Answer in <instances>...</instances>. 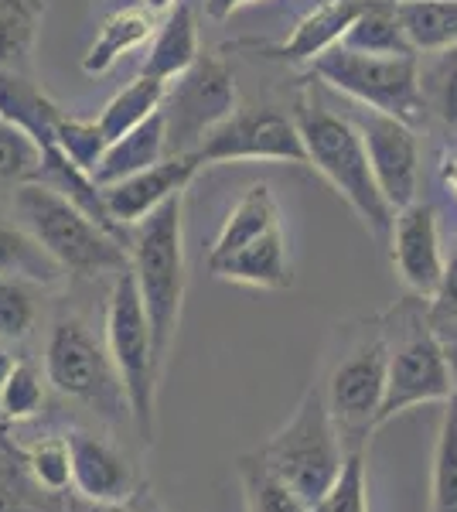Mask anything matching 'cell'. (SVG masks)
Listing matches in <instances>:
<instances>
[{
  "mask_svg": "<svg viewBox=\"0 0 457 512\" xmlns=\"http://www.w3.org/2000/svg\"><path fill=\"white\" fill-rule=\"evenodd\" d=\"M396 4H406V0H396Z\"/></svg>",
  "mask_w": 457,
  "mask_h": 512,
  "instance_id": "46",
  "label": "cell"
},
{
  "mask_svg": "<svg viewBox=\"0 0 457 512\" xmlns=\"http://www.w3.org/2000/svg\"><path fill=\"white\" fill-rule=\"evenodd\" d=\"M31 478L41 485L45 492H65L72 489V451H69V437H48V441H38L35 448L24 458Z\"/></svg>",
  "mask_w": 457,
  "mask_h": 512,
  "instance_id": "34",
  "label": "cell"
},
{
  "mask_svg": "<svg viewBox=\"0 0 457 512\" xmlns=\"http://www.w3.org/2000/svg\"><path fill=\"white\" fill-rule=\"evenodd\" d=\"M14 366H18V359H14V355L7 352V349H0V390H4V383L11 379Z\"/></svg>",
  "mask_w": 457,
  "mask_h": 512,
  "instance_id": "42",
  "label": "cell"
},
{
  "mask_svg": "<svg viewBox=\"0 0 457 512\" xmlns=\"http://www.w3.org/2000/svg\"><path fill=\"white\" fill-rule=\"evenodd\" d=\"M386 379H389V342L382 335L355 345L335 366L328 379V410L335 417L342 437H365L379 427V410L386 400Z\"/></svg>",
  "mask_w": 457,
  "mask_h": 512,
  "instance_id": "11",
  "label": "cell"
},
{
  "mask_svg": "<svg viewBox=\"0 0 457 512\" xmlns=\"http://www.w3.org/2000/svg\"><path fill=\"white\" fill-rule=\"evenodd\" d=\"M65 110L55 103L31 76L21 72H0V120L21 127L38 147L55 144L58 120Z\"/></svg>",
  "mask_w": 457,
  "mask_h": 512,
  "instance_id": "18",
  "label": "cell"
},
{
  "mask_svg": "<svg viewBox=\"0 0 457 512\" xmlns=\"http://www.w3.org/2000/svg\"><path fill=\"white\" fill-rule=\"evenodd\" d=\"M447 318H457V250L447 260L437 294L430 297V321H447Z\"/></svg>",
  "mask_w": 457,
  "mask_h": 512,
  "instance_id": "38",
  "label": "cell"
},
{
  "mask_svg": "<svg viewBox=\"0 0 457 512\" xmlns=\"http://www.w3.org/2000/svg\"><path fill=\"white\" fill-rule=\"evenodd\" d=\"M0 424H4V414H0Z\"/></svg>",
  "mask_w": 457,
  "mask_h": 512,
  "instance_id": "47",
  "label": "cell"
},
{
  "mask_svg": "<svg viewBox=\"0 0 457 512\" xmlns=\"http://www.w3.org/2000/svg\"><path fill=\"white\" fill-rule=\"evenodd\" d=\"M393 267L396 277L406 284V291L430 301L444 280V243H440V216L430 202H413L396 212L393 222Z\"/></svg>",
  "mask_w": 457,
  "mask_h": 512,
  "instance_id": "13",
  "label": "cell"
},
{
  "mask_svg": "<svg viewBox=\"0 0 457 512\" xmlns=\"http://www.w3.org/2000/svg\"><path fill=\"white\" fill-rule=\"evenodd\" d=\"M45 376L62 396L86 403L106 420L130 417V400L110 349L79 318L55 321L45 349Z\"/></svg>",
  "mask_w": 457,
  "mask_h": 512,
  "instance_id": "7",
  "label": "cell"
},
{
  "mask_svg": "<svg viewBox=\"0 0 457 512\" xmlns=\"http://www.w3.org/2000/svg\"><path fill=\"white\" fill-rule=\"evenodd\" d=\"M311 76L324 86L338 89L365 110L386 113L410 127H420L427 117L420 79V55H365L355 48L335 45L311 62Z\"/></svg>",
  "mask_w": 457,
  "mask_h": 512,
  "instance_id": "5",
  "label": "cell"
},
{
  "mask_svg": "<svg viewBox=\"0 0 457 512\" xmlns=\"http://www.w3.org/2000/svg\"><path fill=\"white\" fill-rule=\"evenodd\" d=\"M260 458L267 461V468L280 482H287L301 495L307 506L321 502L331 492L348 461V451L342 444V431L328 410V400H324V390L311 386L304 393L294 417L270 437Z\"/></svg>",
  "mask_w": 457,
  "mask_h": 512,
  "instance_id": "4",
  "label": "cell"
},
{
  "mask_svg": "<svg viewBox=\"0 0 457 512\" xmlns=\"http://www.w3.org/2000/svg\"><path fill=\"white\" fill-rule=\"evenodd\" d=\"M243 4L246 0H205V14H209L212 21H226V18H232V11Z\"/></svg>",
  "mask_w": 457,
  "mask_h": 512,
  "instance_id": "41",
  "label": "cell"
},
{
  "mask_svg": "<svg viewBox=\"0 0 457 512\" xmlns=\"http://www.w3.org/2000/svg\"><path fill=\"white\" fill-rule=\"evenodd\" d=\"M140 7H144V11H151V14H168V11L178 7V0H140Z\"/></svg>",
  "mask_w": 457,
  "mask_h": 512,
  "instance_id": "43",
  "label": "cell"
},
{
  "mask_svg": "<svg viewBox=\"0 0 457 512\" xmlns=\"http://www.w3.org/2000/svg\"><path fill=\"white\" fill-rule=\"evenodd\" d=\"M198 161L202 168L229 161L307 164V147L294 117L260 106V110H236L222 127H215L198 147Z\"/></svg>",
  "mask_w": 457,
  "mask_h": 512,
  "instance_id": "10",
  "label": "cell"
},
{
  "mask_svg": "<svg viewBox=\"0 0 457 512\" xmlns=\"http://www.w3.org/2000/svg\"><path fill=\"white\" fill-rule=\"evenodd\" d=\"M454 396L451 369H447L444 349L434 332V321L413 318L410 332L400 335V342L389 345V379L386 400L379 410V427L393 417L420 403H447Z\"/></svg>",
  "mask_w": 457,
  "mask_h": 512,
  "instance_id": "9",
  "label": "cell"
},
{
  "mask_svg": "<svg viewBox=\"0 0 457 512\" xmlns=\"http://www.w3.org/2000/svg\"><path fill=\"white\" fill-rule=\"evenodd\" d=\"M355 127L362 130L365 151H369L372 171L382 188V195L389 198L396 212L406 205L417 202L420 192V140L417 127L410 123L386 117V113L365 110L359 106V113H352Z\"/></svg>",
  "mask_w": 457,
  "mask_h": 512,
  "instance_id": "12",
  "label": "cell"
},
{
  "mask_svg": "<svg viewBox=\"0 0 457 512\" xmlns=\"http://www.w3.org/2000/svg\"><path fill=\"white\" fill-rule=\"evenodd\" d=\"M106 349L123 379L130 400V420L144 441L154 434V396L157 373H161V352L154 342V328L147 318L144 297H140L134 270H123L113 280L110 301H106Z\"/></svg>",
  "mask_w": 457,
  "mask_h": 512,
  "instance_id": "6",
  "label": "cell"
},
{
  "mask_svg": "<svg viewBox=\"0 0 457 512\" xmlns=\"http://www.w3.org/2000/svg\"><path fill=\"white\" fill-rule=\"evenodd\" d=\"M246 4H256V0H246Z\"/></svg>",
  "mask_w": 457,
  "mask_h": 512,
  "instance_id": "45",
  "label": "cell"
},
{
  "mask_svg": "<svg viewBox=\"0 0 457 512\" xmlns=\"http://www.w3.org/2000/svg\"><path fill=\"white\" fill-rule=\"evenodd\" d=\"M45 492L31 478L28 465H18L14 458L0 454V512H38Z\"/></svg>",
  "mask_w": 457,
  "mask_h": 512,
  "instance_id": "36",
  "label": "cell"
},
{
  "mask_svg": "<svg viewBox=\"0 0 457 512\" xmlns=\"http://www.w3.org/2000/svg\"><path fill=\"white\" fill-rule=\"evenodd\" d=\"M69 277L65 267L38 243L28 229L4 226L0 222V280H21V284L55 287Z\"/></svg>",
  "mask_w": 457,
  "mask_h": 512,
  "instance_id": "23",
  "label": "cell"
},
{
  "mask_svg": "<svg viewBox=\"0 0 457 512\" xmlns=\"http://www.w3.org/2000/svg\"><path fill=\"white\" fill-rule=\"evenodd\" d=\"M430 512H457V396H451L440 420L434 475H430Z\"/></svg>",
  "mask_w": 457,
  "mask_h": 512,
  "instance_id": "28",
  "label": "cell"
},
{
  "mask_svg": "<svg viewBox=\"0 0 457 512\" xmlns=\"http://www.w3.org/2000/svg\"><path fill=\"white\" fill-rule=\"evenodd\" d=\"M440 181H444V188L457 198V147L440 158Z\"/></svg>",
  "mask_w": 457,
  "mask_h": 512,
  "instance_id": "40",
  "label": "cell"
},
{
  "mask_svg": "<svg viewBox=\"0 0 457 512\" xmlns=\"http://www.w3.org/2000/svg\"><path fill=\"white\" fill-rule=\"evenodd\" d=\"M35 328V301L21 280H0V342H24Z\"/></svg>",
  "mask_w": 457,
  "mask_h": 512,
  "instance_id": "37",
  "label": "cell"
},
{
  "mask_svg": "<svg viewBox=\"0 0 457 512\" xmlns=\"http://www.w3.org/2000/svg\"><path fill=\"white\" fill-rule=\"evenodd\" d=\"M168 123V158L198 154L205 137L236 113V76L222 55H202L178 82H168L164 96Z\"/></svg>",
  "mask_w": 457,
  "mask_h": 512,
  "instance_id": "8",
  "label": "cell"
},
{
  "mask_svg": "<svg viewBox=\"0 0 457 512\" xmlns=\"http://www.w3.org/2000/svg\"><path fill=\"white\" fill-rule=\"evenodd\" d=\"M198 168H202L198 154H174V158L157 161L154 168H144L137 175L116 181V185H106L103 195L106 205H110V216L123 229H134L154 209H161L168 198L185 192L191 178L198 175Z\"/></svg>",
  "mask_w": 457,
  "mask_h": 512,
  "instance_id": "14",
  "label": "cell"
},
{
  "mask_svg": "<svg viewBox=\"0 0 457 512\" xmlns=\"http://www.w3.org/2000/svg\"><path fill=\"white\" fill-rule=\"evenodd\" d=\"M76 512H130V509L123 506V502H116V506H106V502H86V506Z\"/></svg>",
  "mask_w": 457,
  "mask_h": 512,
  "instance_id": "44",
  "label": "cell"
},
{
  "mask_svg": "<svg viewBox=\"0 0 457 512\" xmlns=\"http://www.w3.org/2000/svg\"><path fill=\"white\" fill-rule=\"evenodd\" d=\"M45 0H0V72L31 76Z\"/></svg>",
  "mask_w": 457,
  "mask_h": 512,
  "instance_id": "24",
  "label": "cell"
},
{
  "mask_svg": "<svg viewBox=\"0 0 457 512\" xmlns=\"http://www.w3.org/2000/svg\"><path fill=\"white\" fill-rule=\"evenodd\" d=\"M396 11L417 55H434L457 45V0H406L396 4Z\"/></svg>",
  "mask_w": 457,
  "mask_h": 512,
  "instance_id": "26",
  "label": "cell"
},
{
  "mask_svg": "<svg viewBox=\"0 0 457 512\" xmlns=\"http://www.w3.org/2000/svg\"><path fill=\"white\" fill-rule=\"evenodd\" d=\"M342 45L365 55H417L403 31L396 0H369Z\"/></svg>",
  "mask_w": 457,
  "mask_h": 512,
  "instance_id": "25",
  "label": "cell"
},
{
  "mask_svg": "<svg viewBox=\"0 0 457 512\" xmlns=\"http://www.w3.org/2000/svg\"><path fill=\"white\" fill-rule=\"evenodd\" d=\"M198 55V18L191 4H178L168 11V18L157 24L154 41L140 62V76H151L161 82H171L195 65Z\"/></svg>",
  "mask_w": 457,
  "mask_h": 512,
  "instance_id": "19",
  "label": "cell"
},
{
  "mask_svg": "<svg viewBox=\"0 0 457 512\" xmlns=\"http://www.w3.org/2000/svg\"><path fill=\"white\" fill-rule=\"evenodd\" d=\"M154 31H157L154 14L144 11V7H123V11L110 14V18L99 24L93 45L82 55V72L86 76H103L127 52H134L144 41H151Z\"/></svg>",
  "mask_w": 457,
  "mask_h": 512,
  "instance_id": "22",
  "label": "cell"
},
{
  "mask_svg": "<svg viewBox=\"0 0 457 512\" xmlns=\"http://www.w3.org/2000/svg\"><path fill=\"white\" fill-rule=\"evenodd\" d=\"M427 113H437L444 127L457 130V45L434 52V62L420 65Z\"/></svg>",
  "mask_w": 457,
  "mask_h": 512,
  "instance_id": "30",
  "label": "cell"
},
{
  "mask_svg": "<svg viewBox=\"0 0 457 512\" xmlns=\"http://www.w3.org/2000/svg\"><path fill=\"white\" fill-rule=\"evenodd\" d=\"M434 332L440 338V349H444L447 369H451V383H454V396H457V318L434 321Z\"/></svg>",
  "mask_w": 457,
  "mask_h": 512,
  "instance_id": "39",
  "label": "cell"
},
{
  "mask_svg": "<svg viewBox=\"0 0 457 512\" xmlns=\"http://www.w3.org/2000/svg\"><path fill=\"white\" fill-rule=\"evenodd\" d=\"M55 144L62 147V151L69 154L79 168H86L89 175H93V171L99 168V161H103L106 147H110V137L103 134L99 120H82V117L65 113V117L58 120Z\"/></svg>",
  "mask_w": 457,
  "mask_h": 512,
  "instance_id": "32",
  "label": "cell"
},
{
  "mask_svg": "<svg viewBox=\"0 0 457 512\" xmlns=\"http://www.w3.org/2000/svg\"><path fill=\"white\" fill-rule=\"evenodd\" d=\"M311 512H369V492H365V451H348V461L331 485V492L321 502H314Z\"/></svg>",
  "mask_w": 457,
  "mask_h": 512,
  "instance_id": "35",
  "label": "cell"
},
{
  "mask_svg": "<svg viewBox=\"0 0 457 512\" xmlns=\"http://www.w3.org/2000/svg\"><path fill=\"white\" fill-rule=\"evenodd\" d=\"M14 212L21 226L45 246L65 267V274L99 277V274H123L130 270V253L116 236L96 226L76 202L58 195L55 188L28 181L14 188Z\"/></svg>",
  "mask_w": 457,
  "mask_h": 512,
  "instance_id": "3",
  "label": "cell"
},
{
  "mask_svg": "<svg viewBox=\"0 0 457 512\" xmlns=\"http://www.w3.org/2000/svg\"><path fill=\"white\" fill-rule=\"evenodd\" d=\"M365 4L369 0H324L321 7H314L311 14H304L294 24V31L284 41H277V45H256V52L287 65H304V62L311 65L324 52L342 45L348 28L365 11Z\"/></svg>",
  "mask_w": 457,
  "mask_h": 512,
  "instance_id": "16",
  "label": "cell"
},
{
  "mask_svg": "<svg viewBox=\"0 0 457 512\" xmlns=\"http://www.w3.org/2000/svg\"><path fill=\"white\" fill-rule=\"evenodd\" d=\"M185 192L168 198L130 236V270L137 277L147 318L154 328V342L161 359H168L171 342L178 335L181 304H185L188 267H185Z\"/></svg>",
  "mask_w": 457,
  "mask_h": 512,
  "instance_id": "2",
  "label": "cell"
},
{
  "mask_svg": "<svg viewBox=\"0 0 457 512\" xmlns=\"http://www.w3.org/2000/svg\"><path fill=\"white\" fill-rule=\"evenodd\" d=\"M72 451V489L82 502H127L134 492V472H130L127 458L113 448L110 441L89 434L72 431L69 434Z\"/></svg>",
  "mask_w": 457,
  "mask_h": 512,
  "instance_id": "15",
  "label": "cell"
},
{
  "mask_svg": "<svg viewBox=\"0 0 457 512\" xmlns=\"http://www.w3.org/2000/svg\"><path fill=\"white\" fill-rule=\"evenodd\" d=\"M41 171V147L21 127L0 120V188L28 185Z\"/></svg>",
  "mask_w": 457,
  "mask_h": 512,
  "instance_id": "31",
  "label": "cell"
},
{
  "mask_svg": "<svg viewBox=\"0 0 457 512\" xmlns=\"http://www.w3.org/2000/svg\"><path fill=\"white\" fill-rule=\"evenodd\" d=\"M41 407H45V383H41V369L35 362H18L14 366L11 379L4 383V390H0V414L4 420H31L41 414Z\"/></svg>",
  "mask_w": 457,
  "mask_h": 512,
  "instance_id": "33",
  "label": "cell"
},
{
  "mask_svg": "<svg viewBox=\"0 0 457 512\" xmlns=\"http://www.w3.org/2000/svg\"><path fill=\"white\" fill-rule=\"evenodd\" d=\"M243 478H246L249 512H311V506H307L301 495L270 472L260 454L243 461Z\"/></svg>",
  "mask_w": 457,
  "mask_h": 512,
  "instance_id": "29",
  "label": "cell"
},
{
  "mask_svg": "<svg viewBox=\"0 0 457 512\" xmlns=\"http://www.w3.org/2000/svg\"><path fill=\"white\" fill-rule=\"evenodd\" d=\"M273 229H280V205H277V198H273L270 185L256 181V185L246 188L243 198L232 205V212L226 216V222H222L219 236H215V243L209 250V263L226 260V256L239 253L243 246L256 243V239L273 233Z\"/></svg>",
  "mask_w": 457,
  "mask_h": 512,
  "instance_id": "21",
  "label": "cell"
},
{
  "mask_svg": "<svg viewBox=\"0 0 457 512\" xmlns=\"http://www.w3.org/2000/svg\"><path fill=\"white\" fill-rule=\"evenodd\" d=\"M294 120L301 127L307 147V164L318 175H324V181L352 205V212L362 219V226L372 236L376 239L393 236L396 209L382 195L369 151H365L362 130L355 127V120L342 117V113H331L328 106L311 96L297 99Z\"/></svg>",
  "mask_w": 457,
  "mask_h": 512,
  "instance_id": "1",
  "label": "cell"
},
{
  "mask_svg": "<svg viewBox=\"0 0 457 512\" xmlns=\"http://www.w3.org/2000/svg\"><path fill=\"white\" fill-rule=\"evenodd\" d=\"M168 158V123H164V110H157L151 120H144L130 134L110 140L103 161L93 171L99 185H116V181L137 175L144 168H154L157 161Z\"/></svg>",
  "mask_w": 457,
  "mask_h": 512,
  "instance_id": "20",
  "label": "cell"
},
{
  "mask_svg": "<svg viewBox=\"0 0 457 512\" xmlns=\"http://www.w3.org/2000/svg\"><path fill=\"white\" fill-rule=\"evenodd\" d=\"M164 96H168V82L151 79V76H137L130 86H123L120 93L103 106L99 127H103V134L110 140L130 134V130L140 127L144 120H151L154 113L161 110Z\"/></svg>",
  "mask_w": 457,
  "mask_h": 512,
  "instance_id": "27",
  "label": "cell"
},
{
  "mask_svg": "<svg viewBox=\"0 0 457 512\" xmlns=\"http://www.w3.org/2000/svg\"><path fill=\"white\" fill-rule=\"evenodd\" d=\"M209 270L219 280H229V284L260 287V291H287L294 284V274H290L284 226L260 236L256 243L243 246V250L226 256V260L209 263Z\"/></svg>",
  "mask_w": 457,
  "mask_h": 512,
  "instance_id": "17",
  "label": "cell"
}]
</instances>
